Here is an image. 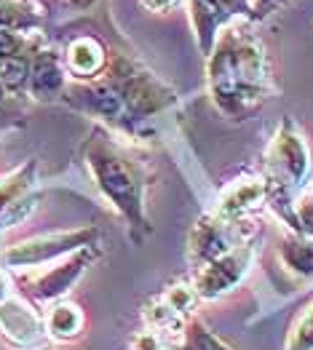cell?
Listing matches in <instances>:
<instances>
[{"instance_id": "cell-10", "label": "cell", "mask_w": 313, "mask_h": 350, "mask_svg": "<svg viewBox=\"0 0 313 350\" xmlns=\"http://www.w3.org/2000/svg\"><path fill=\"white\" fill-rule=\"evenodd\" d=\"M27 78V64L19 57L0 59V83L5 86H19Z\"/></svg>"}, {"instance_id": "cell-11", "label": "cell", "mask_w": 313, "mask_h": 350, "mask_svg": "<svg viewBox=\"0 0 313 350\" xmlns=\"http://www.w3.org/2000/svg\"><path fill=\"white\" fill-rule=\"evenodd\" d=\"M286 262L300 273H313V243H297L286 249Z\"/></svg>"}, {"instance_id": "cell-8", "label": "cell", "mask_w": 313, "mask_h": 350, "mask_svg": "<svg viewBox=\"0 0 313 350\" xmlns=\"http://www.w3.org/2000/svg\"><path fill=\"white\" fill-rule=\"evenodd\" d=\"M182 350H228L217 337H212L201 323H190L188 337H185V348Z\"/></svg>"}, {"instance_id": "cell-9", "label": "cell", "mask_w": 313, "mask_h": 350, "mask_svg": "<svg viewBox=\"0 0 313 350\" xmlns=\"http://www.w3.org/2000/svg\"><path fill=\"white\" fill-rule=\"evenodd\" d=\"M73 64H75V70H81V72L97 70V64H99V49H97L91 40L75 43V46H73Z\"/></svg>"}, {"instance_id": "cell-2", "label": "cell", "mask_w": 313, "mask_h": 350, "mask_svg": "<svg viewBox=\"0 0 313 350\" xmlns=\"http://www.w3.org/2000/svg\"><path fill=\"white\" fill-rule=\"evenodd\" d=\"M247 265H249V249H236V252L223 254L199 275V294L203 297L223 294L244 275Z\"/></svg>"}, {"instance_id": "cell-3", "label": "cell", "mask_w": 313, "mask_h": 350, "mask_svg": "<svg viewBox=\"0 0 313 350\" xmlns=\"http://www.w3.org/2000/svg\"><path fill=\"white\" fill-rule=\"evenodd\" d=\"M0 321L16 340H32L38 334V319L19 305H3L0 308Z\"/></svg>"}, {"instance_id": "cell-14", "label": "cell", "mask_w": 313, "mask_h": 350, "mask_svg": "<svg viewBox=\"0 0 313 350\" xmlns=\"http://www.w3.org/2000/svg\"><path fill=\"white\" fill-rule=\"evenodd\" d=\"M14 49H16V40L8 32H0V59H5Z\"/></svg>"}, {"instance_id": "cell-6", "label": "cell", "mask_w": 313, "mask_h": 350, "mask_svg": "<svg viewBox=\"0 0 313 350\" xmlns=\"http://www.w3.org/2000/svg\"><path fill=\"white\" fill-rule=\"evenodd\" d=\"M91 99H94V107L102 113V116H110L115 118L121 113V107H123V96H121V91L113 86H99L91 91Z\"/></svg>"}, {"instance_id": "cell-13", "label": "cell", "mask_w": 313, "mask_h": 350, "mask_svg": "<svg viewBox=\"0 0 313 350\" xmlns=\"http://www.w3.org/2000/svg\"><path fill=\"white\" fill-rule=\"evenodd\" d=\"M29 208H32V201H16V204L11 206L3 217H0V225H11V222H16V219H22L25 214H27Z\"/></svg>"}, {"instance_id": "cell-15", "label": "cell", "mask_w": 313, "mask_h": 350, "mask_svg": "<svg viewBox=\"0 0 313 350\" xmlns=\"http://www.w3.org/2000/svg\"><path fill=\"white\" fill-rule=\"evenodd\" d=\"M0 208H3V198H0Z\"/></svg>"}, {"instance_id": "cell-16", "label": "cell", "mask_w": 313, "mask_h": 350, "mask_svg": "<svg viewBox=\"0 0 313 350\" xmlns=\"http://www.w3.org/2000/svg\"><path fill=\"white\" fill-rule=\"evenodd\" d=\"M179 350H182V348H179Z\"/></svg>"}, {"instance_id": "cell-4", "label": "cell", "mask_w": 313, "mask_h": 350, "mask_svg": "<svg viewBox=\"0 0 313 350\" xmlns=\"http://www.w3.org/2000/svg\"><path fill=\"white\" fill-rule=\"evenodd\" d=\"M276 158L279 163L286 169V174L292 179H300L308 169V161H305V150L300 145L297 137H281L279 145H276Z\"/></svg>"}, {"instance_id": "cell-1", "label": "cell", "mask_w": 313, "mask_h": 350, "mask_svg": "<svg viewBox=\"0 0 313 350\" xmlns=\"http://www.w3.org/2000/svg\"><path fill=\"white\" fill-rule=\"evenodd\" d=\"M94 169H97V176H99L105 193L137 222L140 196H137V182H134L132 172L126 169V163H121L113 155H97L94 158Z\"/></svg>"}, {"instance_id": "cell-7", "label": "cell", "mask_w": 313, "mask_h": 350, "mask_svg": "<svg viewBox=\"0 0 313 350\" xmlns=\"http://www.w3.org/2000/svg\"><path fill=\"white\" fill-rule=\"evenodd\" d=\"M62 83V75H59L57 62L51 57H43L35 64V88L38 91H54Z\"/></svg>"}, {"instance_id": "cell-12", "label": "cell", "mask_w": 313, "mask_h": 350, "mask_svg": "<svg viewBox=\"0 0 313 350\" xmlns=\"http://www.w3.org/2000/svg\"><path fill=\"white\" fill-rule=\"evenodd\" d=\"M260 193H262V190H260L257 185H244V187H241L230 201H225V208H228V211H241V208H247V206H249V201H257V198H260Z\"/></svg>"}, {"instance_id": "cell-5", "label": "cell", "mask_w": 313, "mask_h": 350, "mask_svg": "<svg viewBox=\"0 0 313 350\" xmlns=\"http://www.w3.org/2000/svg\"><path fill=\"white\" fill-rule=\"evenodd\" d=\"M81 329V313L70 305H62V308H54L51 313V332L59 334V337H73L75 332Z\"/></svg>"}]
</instances>
